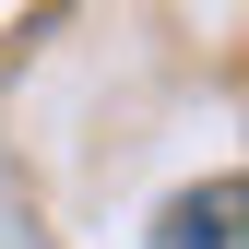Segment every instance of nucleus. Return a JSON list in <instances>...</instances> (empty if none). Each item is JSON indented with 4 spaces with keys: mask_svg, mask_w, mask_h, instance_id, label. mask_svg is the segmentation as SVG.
<instances>
[{
    "mask_svg": "<svg viewBox=\"0 0 249 249\" xmlns=\"http://www.w3.org/2000/svg\"><path fill=\"white\" fill-rule=\"evenodd\" d=\"M237 226H249V190H237V178H202V190L166 202L154 249H237Z\"/></svg>",
    "mask_w": 249,
    "mask_h": 249,
    "instance_id": "nucleus-1",
    "label": "nucleus"
}]
</instances>
